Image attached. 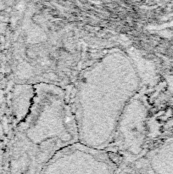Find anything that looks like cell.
Returning <instances> with one entry per match:
<instances>
[{"label":"cell","mask_w":173,"mask_h":174,"mask_svg":"<svg viewBox=\"0 0 173 174\" xmlns=\"http://www.w3.org/2000/svg\"><path fill=\"white\" fill-rule=\"evenodd\" d=\"M146 119V107L137 94L124 109L107 149L119 152L124 156L140 157L144 145Z\"/></svg>","instance_id":"obj_3"},{"label":"cell","mask_w":173,"mask_h":174,"mask_svg":"<svg viewBox=\"0 0 173 174\" xmlns=\"http://www.w3.org/2000/svg\"><path fill=\"white\" fill-rule=\"evenodd\" d=\"M78 142L77 122L65 91L53 84H37L10 140L5 167L10 174H41L58 152Z\"/></svg>","instance_id":"obj_2"},{"label":"cell","mask_w":173,"mask_h":174,"mask_svg":"<svg viewBox=\"0 0 173 174\" xmlns=\"http://www.w3.org/2000/svg\"><path fill=\"white\" fill-rule=\"evenodd\" d=\"M149 166L155 174H173V141L156 149L150 155Z\"/></svg>","instance_id":"obj_4"},{"label":"cell","mask_w":173,"mask_h":174,"mask_svg":"<svg viewBox=\"0 0 173 174\" xmlns=\"http://www.w3.org/2000/svg\"><path fill=\"white\" fill-rule=\"evenodd\" d=\"M6 162V152L3 147L2 142L0 140V174H4L5 170Z\"/></svg>","instance_id":"obj_5"},{"label":"cell","mask_w":173,"mask_h":174,"mask_svg":"<svg viewBox=\"0 0 173 174\" xmlns=\"http://www.w3.org/2000/svg\"><path fill=\"white\" fill-rule=\"evenodd\" d=\"M140 77L129 56L113 52L85 71L70 100L79 142L106 149L124 109L138 94Z\"/></svg>","instance_id":"obj_1"}]
</instances>
